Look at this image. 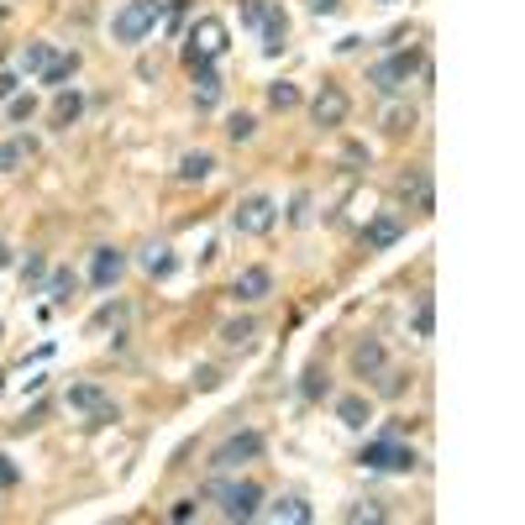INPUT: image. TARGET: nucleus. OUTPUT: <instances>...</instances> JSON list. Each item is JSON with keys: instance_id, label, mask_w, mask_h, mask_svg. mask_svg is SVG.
<instances>
[{"instance_id": "nucleus-1", "label": "nucleus", "mask_w": 525, "mask_h": 525, "mask_svg": "<svg viewBox=\"0 0 525 525\" xmlns=\"http://www.w3.org/2000/svg\"><path fill=\"white\" fill-rule=\"evenodd\" d=\"M163 16H168V0H126L121 11H116V21H110V37L131 47V42H142Z\"/></svg>"}, {"instance_id": "nucleus-2", "label": "nucleus", "mask_w": 525, "mask_h": 525, "mask_svg": "<svg viewBox=\"0 0 525 525\" xmlns=\"http://www.w3.org/2000/svg\"><path fill=\"white\" fill-rule=\"evenodd\" d=\"M420 63H425V53H420V47L389 53V58H378L373 68H368V84H373L378 95H399V89H410V79L420 74Z\"/></svg>"}, {"instance_id": "nucleus-3", "label": "nucleus", "mask_w": 525, "mask_h": 525, "mask_svg": "<svg viewBox=\"0 0 525 525\" xmlns=\"http://www.w3.org/2000/svg\"><path fill=\"white\" fill-rule=\"evenodd\" d=\"M415 446H399L394 431H383L378 441H368L362 446V467H373V473H410L415 467Z\"/></svg>"}, {"instance_id": "nucleus-4", "label": "nucleus", "mask_w": 525, "mask_h": 525, "mask_svg": "<svg viewBox=\"0 0 525 525\" xmlns=\"http://www.w3.org/2000/svg\"><path fill=\"white\" fill-rule=\"evenodd\" d=\"M215 504H221V520H257V515H263V488L252 478L221 483V488H215Z\"/></svg>"}, {"instance_id": "nucleus-5", "label": "nucleus", "mask_w": 525, "mask_h": 525, "mask_svg": "<svg viewBox=\"0 0 525 525\" xmlns=\"http://www.w3.org/2000/svg\"><path fill=\"white\" fill-rule=\"evenodd\" d=\"M231 226L242 231V236H268L278 226V205H273L268 194H247L242 205L231 210Z\"/></svg>"}, {"instance_id": "nucleus-6", "label": "nucleus", "mask_w": 525, "mask_h": 525, "mask_svg": "<svg viewBox=\"0 0 525 525\" xmlns=\"http://www.w3.org/2000/svg\"><path fill=\"white\" fill-rule=\"evenodd\" d=\"M221 53H226V21L200 16L189 26V63H215Z\"/></svg>"}, {"instance_id": "nucleus-7", "label": "nucleus", "mask_w": 525, "mask_h": 525, "mask_svg": "<svg viewBox=\"0 0 525 525\" xmlns=\"http://www.w3.org/2000/svg\"><path fill=\"white\" fill-rule=\"evenodd\" d=\"M68 410L89 415V425H116V420H121V410L110 404V394H105L100 383H74V389H68Z\"/></svg>"}, {"instance_id": "nucleus-8", "label": "nucleus", "mask_w": 525, "mask_h": 525, "mask_svg": "<svg viewBox=\"0 0 525 525\" xmlns=\"http://www.w3.org/2000/svg\"><path fill=\"white\" fill-rule=\"evenodd\" d=\"M252 457H263V436L257 431H236V436H226L210 452V473H231V467H242Z\"/></svg>"}, {"instance_id": "nucleus-9", "label": "nucleus", "mask_w": 525, "mask_h": 525, "mask_svg": "<svg viewBox=\"0 0 525 525\" xmlns=\"http://www.w3.org/2000/svg\"><path fill=\"white\" fill-rule=\"evenodd\" d=\"M121 273H126L121 247H95V257H89V284H95V289H116Z\"/></svg>"}, {"instance_id": "nucleus-10", "label": "nucleus", "mask_w": 525, "mask_h": 525, "mask_svg": "<svg viewBox=\"0 0 525 525\" xmlns=\"http://www.w3.org/2000/svg\"><path fill=\"white\" fill-rule=\"evenodd\" d=\"M347 110H352V100H347L336 84H326V89L310 100V121L315 126H341V121H347Z\"/></svg>"}, {"instance_id": "nucleus-11", "label": "nucleus", "mask_w": 525, "mask_h": 525, "mask_svg": "<svg viewBox=\"0 0 525 525\" xmlns=\"http://www.w3.org/2000/svg\"><path fill=\"white\" fill-rule=\"evenodd\" d=\"M273 294V273L268 268H242L236 273V284H231V299L236 305H257V299H268Z\"/></svg>"}, {"instance_id": "nucleus-12", "label": "nucleus", "mask_w": 525, "mask_h": 525, "mask_svg": "<svg viewBox=\"0 0 525 525\" xmlns=\"http://www.w3.org/2000/svg\"><path fill=\"white\" fill-rule=\"evenodd\" d=\"M399 236H404V226H399V215H373V221L362 226V242H368V252L394 247Z\"/></svg>"}, {"instance_id": "nucleus-13", "label": "nucleus", "mask_w": 525, "mask_h": 525, "mask_svg": "<svg viewBox=\"0 0 525 525\" xmlns=\"http://www.w3.org/2000/svg\"><path fill=\"white\" fill-rule=\"evenodd\" d=\"M257 32H263V53H284V37H289V16H284V5H273L268 0V16H263V26H257Z\"/></svg>"}, {"instance_id": "nucleus-14", "label": "nucleus", "mask_w": 525, "mask_h": 525, "mask_svg": "<svg viewBox=\"0 0 525 525\" xmlns=\"http://www.w3.org/2000/svg\"><path fill=\"white\" fill-rule=\"evenodd\" d=\"M268 520H273V525H310L315 509L299 499V494H284L278 504H268Z\"/></svg>"}, {"instance_id": "nucleus-15", "label": "nucleus", "mask_w": 525, "mask_h": 525, "mask_svg": "<svg viewBox=\"0 0 525 525\" xmlns=\"http://www.w3.org/2000/svg\"><path fill=\"white\" fill-rule=\"evenodd\" d=\"M383 341H373V336H368V341H357L352 347V373H362V378H378L383 373Z\"/></svg>"}, {"instance_id": "nucleus-16", "label": "nucleus", "mask_w": 525, "mask_h": 525, "mask_svg": "<svg viewBox=\"0 0 525 525\" xmlns=\"http://www.w3.org/2000/svg\"><path fill=\"white\" fill-rule=\"evenodd\" d=\"M215 100H221V74H215V63H194V105L210 110Z\"/></svg>"}, {"instance_id": "nucleus-17", "label": "nucleus", "mask_w": 525, "mask_h": 525, "mask_svg": "<svg viewBox=\"0 0 525 525\" xmlns=\"http://www.w3.org/2000/svg\"><path fill=\"white\" fill-rule=\"evenodd\" d=\"M79 110H84V95L63 84L58 100H53V126H58V131H63V126H74V121H79Z\"/></svg>"}, {"instance_id": "nucleus-18", "label": "nucleus", "mask_w": 525, "mask_h": 525, "mask_svg": "<svg viewBox=\"0 0 525 525\" xmlns=\"http://www.w3.org/2000/svg\"><path fill=\"white\" fill-rule=\"evenodd\" d=\"M32 152H37L32 137H11V142H0V168H5V173H16L21 163H32Z\"/></svg>"}, {"instance_id": "nucleus-19", "label": "nucleus", "mask_w": 525, "mask_h": 525, "mask_svg": "<svg viewBox=\"0 0 525 525\" xmlns=\"http://www.w3.org/2000/svg\"><path fill=\"white\" fill-rule=\"evenodd\" d=\"M74 74H79V53H58V58L47 63L37 79H42V84H53V89H63V84L74 79Z\"/></svg>"}, {"instance_id": "nucleus-20", "label": "nucleus", "mask_w": 525, "mask_h": 525, "mask_svg": "<svg viewBox=\"0 0 525 525\" xmlns=\"http://www.w3.org/2000/svg\"><path fill=\"white\" fill-rule=\"evenodd\" d=\"M210 173H215V158H210V152H184V158H179V179H184V184H205Z\"/></svg>"}, {"instance_id": "nucleus-21", "label": "nucleus", "mask_w": 525, "mask_h": 525, "mask_svg": "<svg viewBox=\"0 0 525 525\" xmlns=\"http://www.w3.org/2000/svg\"><path fill=\"white\" fill-rule=\"evenodd\" d=\"M336 420H341V425H352V431H362V425H368V399H362V394H341V399H336Z\"/></svg>"}, {"instance_id": "nucleus-22", "label": "nucleus", "mask_w": 525, "mask_h": 525, "mask_svg": "<svg viewBox=\"0 0 525 525\" xmlns=\"http://www.w3.org/2000/svg\"><path fill=\"white\" fill-rule=\"evenodd\" d=\"M415 336H420V341H431V336H436V299H431V294H420V299H415Z\"/></svg>"}, {"instance_id": "nucleus-23", "label": "nucleus", "mask_w": 525, "mask_h": 525, "mask_svg": "<svg viewBox=\"0 0 525 525\" xmlns=\"http://www.w3.org/2000/svg\"><path fill=\"white\" fill-rule=\"evenodd\" d=\"M74 284H79L74 268H53V278H47V299H53V305H68V299H74Z\"/></svg>"}, {"instance_id": "nucleus-24", "label": "nucleus", "mask_w": 525, "mask_h": 525, "mask_svg": "<svg viewBox=\"0 0 525 525\" xmlns=\"http://www.w3.org/2000/svg\"><path fill=\"white\" fill-rule=\"evenodd\" d=\"M142 268L152 273V278H163V273H173V247H163V242H152V247L142 252Z\"/></svg>"}, {"instance_id": "nucleus-25", "label": "nucleus", "mask_w": 525, "mask_h": 525, "mask_svg": "<svg viewBox=\"0 0 525 525\" xmlns=\"http://www.w3.org/2000/svg\"><path fill=\"white\" fill-rule=\"evenodd\" d=\"M53 58H58V53H53L47 42H26V47H21V68H26V74H42Z\"/></svg>"}, {"instance_id": "nucleus-26", "label": "nucleus", "mask_w": 525, "mask_h": 525, "mask_svg": "<svg viewBox=\"0 0 525 525\" xmlns=\"http://www.w3.org/2000/svg\"><path fill=\"white\" fill-rule=\"evenodd\" d=\"M252 336H257V320H247V315H242V320H226V326H221V341H226V347H247Z\"/></svg>"}, {"instance_id": "nucleus-27", "label": "nucleus", "mask_w": 525, "mask_h": 525, "mask_svg": "<svg viewBox=\"0 0 525 525\" xmlns=\"http://www.w3.org/2000/svg\"><path fill=\"white\" fill-rule=\"evenodd\" d=\"M268 105L273 110H294V105H299V84H289V79L268 84Z\"/></svg>"}, {"instance_id": "nucleus-28", "label": "nucleus", "mask_w": 525, "mask_h": 525, "mask_svg": "<svg viewBox=\"0 0 525 525\" xmlns=\"http://www.w3.org/2000/svg\"><path fill=\"white\" fill-rule=\"evenodd\" d=\"M252 131H257V121H252L247 110H236V116L226 121V137H231V142H252Z\"/></svg>"}, {"instance_id": "nucleus-29", "label": "nucleus", "mask_w": 525, "mask_h": 525, "mask_svg": "<svg viewBox=\"0 0 525 525\" xmlns=\"http://www.w3.org/2000/svg\"><path fill=\"white\" fill-rule=\"evenodd\" d=\"M383 126H389V131H404V126H415V110H410V105H389V110H383Z\"/></svg>"}, {"instance_id": "nucleus-30", "label": "nucleus", "mask_w": 525, "mask_h": 525, "mask_svg": "<svg viewBox=\"0 0 525 525\" xmlns=\"http://www.w3.org/2000/svg\"><path fill=\"white\" fill-rule=\"evenodd\" d=\"M263 16H268V0H242V26H263Z\"/></svg>"}, {"instance_id": "nucleus-31", "label": "nucleus", "mask_w": 525, "mask_h": 525, "mask_svg": "<svg viewBox=\"0 0 525 525\" xmlns=\"http://www.w3.org/2000/svg\"><path fill=\"white\" fill-rule=\"evenodd\" d=\"M383 515H389V509H383V504H352V509H347V520L352 525H362V520H383Z\"/></svg>"}, {"instance_id": "nucleus-32", "label": "nucleus", "mask_w": 525, "mask_h": 525, "mask_svg": "<svg viewBox=\"0 0 525 525\" xmlns=\"http://www.w3.org/2000/svg\"><path fill=\"white\" fill-rule=\"evenodd\" d=\"M32 110H37V100H32V95H11V105H5V116H11V121H26Z\"/></svg>"}, {"instance_id": "nucleus-33", "label": "nucleus", "mask_w": 525, "mask_h": 525, "mask_svg": "<svg viewBox=\"0 0 525 525\" xmlns=\"http://www.w3.org/2000/svg\"><path fill=\"white\" fill-rule=\"evenodd\" d=\"M42 273H47V263H42L37 252H32V257H26V263H21V278H26V289H32V284H37Z\"/></svg>"}, {"instance_id": "nucleus-34", "label": "nucleus", "mask_w": 525, "mask_h": 525, "mask_svg": "<svg viewBox=\"0 0 525 525\" xmlns=\"http://www.w3.org/2000/svg\"><path fill=\"white\" fill-rule=\"evenodd\" d=\"M194 389H221V368H194Z\"/></svg>"}, {"instance_id": "nucleus-35", "label": "nucleus", "mask_w": 525, "mask_h": 525, "mask_svg": "<svg viewBox=\"0 0 525 525\" xmlns=\"http://www.w3.org/2000/svg\"><path fill=\"white\" fill-rule=\"evenodd\" d=\"M16 95V74H0V100H11Z\"/></svg>"}, {"instance_id": "nucleus-36", "label": "nucleus", "mask_w": 525, "mask_h": 525, "mask_svg": "<svg viewBox=\"0 0 525 525\" xmlns=\"http://www.w3.org/2000/svg\"><path fill=\"white\" fill-rule=\"evenodd\" d=\"M305 394H310V399L320 394V368H310V373H305Z\"/></svg>"}, {"instance_id": "nucleus-37", "label": "nucleus", "mask_w": 525, "mask_h": 525, "mask_svg": "<svg viewBox=\"0 0 525 525\" xmlns=\"http://www.w3.org/2000/svg\"><path fill=\"white\" fill-rule=\"evenodd\" d=\"M0 483H16V467H11V457H0Z\"/></svg>"}, {"instance_id": "nucleus-38", "label": "nucleus", "mask_w": 525, "mask_h": 525, "mask_svg": "<svg viewBox=\"0 0 525 525\" xmlns=\"http://www.w3.org/2000/svg\"><path fill=\"white\" fill-rule=\"evenodd\" d=\"M315 11H336V0H315Z\"/></svg>"}, {"instance_id": "nucleus-39", "label": "nucleus", "mask_w": 525, "mask_h": 525, "mask_svg": "<svg viewBox=\"0 0 525 525\" xmlns=\"http://www.w3.org/2000/svg\"><path fill=\"white\" fill-rule=\"evenodd\" d=\"M5 263H11V247H5V242H0V268H5Z\"/></svg>"}]
</instances>
